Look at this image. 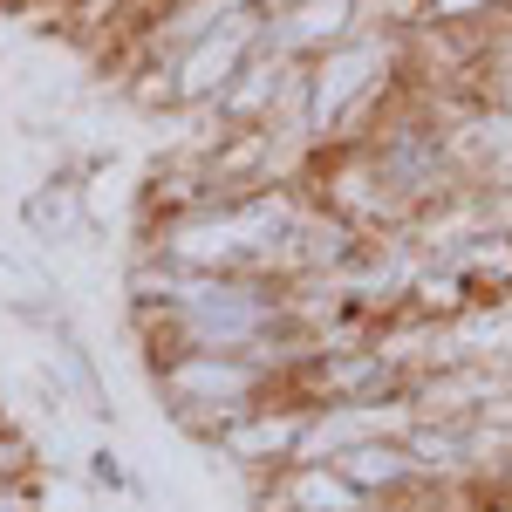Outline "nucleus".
<instances>
[{
  "label": "nucleus",
  "instance_id": "2",
  "mask_svg": "<svg viewBox=\"0 0 512 512\" xmlns=\"http://www.w3.org/2000/svg\"><path fill=\"white\" fill-rule=\"evenodd\" d=\"M301 437H308V403L301 396H260L253 410H239V417H226L219 431L205 437V458L212 465H226V472H239L246 485L253 478L280 472V465H294L301 458Z\"/></svg>",
  "mask_w": 512,
  "mask_h": 512
},
{
  "label": "nucleus",
  "instance_id": "4",
  "mask_svg": "<svg viewBox=\"0 0 512 512\" xmlns=\"http://www.w3.org/2000/svg\"><path fill=\"white\" fill-rule=\"evenodd\" d=\"M362 28H376L369 0H287V7H267L260 41L274 48L280 62H315L328 48L355 41Z\"/></svg>",
  "mask_w": 512,
  "mask_h": 512
},
{
  "label": "nucleus",
  "instance_id": "6",
  "mask_svg": "<svg viewBox=\"0 0 512 512\" xmlns=\"http://www.w3.org/2000/svg\"><path fill=\"white\" fill-rule=\"evenodd\" d=\"M287 76H294V62H280L274 48L260 41L253 55H246V69H239L226 89H219V103L205 110V117L219 123V130H260V123L274 117L280 89H287Z\"/></svg>",
  "mask_w": 512,
  "mask_h": 512
},
{
  "label": "nucleus",
  "instance_id": "3",
  "mask_svg": "<svg viewBox=\"0 0 512 512\" xmlns=\"http://www.w3.org/2000/svg\"><path fill=\"white\" fill-rule=\"evenodd\" d=\"M260 28H267V7H246L233 21H219L212 35H198L192 48H178L171 62H158L164 76V117H178V110H212L219 103V89L246 69V55L260 48Z\"/></svg>",
  "mask_w": 512,
  "mask_h": 512
},
{
  "label": "nucleus",
  "instance_id": "7",
  "mask_svg": "<svg viewBox=\"0 0 512 512\" xmlns=\"http://www.w3.org/2000/svg\"><path fill=\"white\" fill-rule=\"evenodd\" d=\"M335 472L349 478L355 492L369 499V506H383V499H403V492H431L424 472H417V458L403 451V437H376V444H355L342 458H328Z\"/></svg>",
  "mask_w": 512,
  "mask_h": 512
},
{
  "label": "nucleus",
  "instance_id": "8",
  "mask_svg": "<svg viewBox=\"0 0 512 512\" xmlns=\"http://www.w3.org/2000/svg\"><path fill=\"white\" fill-rule=\"evenodd\" d=\"M512 21V0H424L417 28H458V35H499Z\"/></svg>",
  "mask_w": 512,
  "mask_h": 512
},
{
  "label": "nucleus",
  "instance_id": "9",
  "mask_svg": "<svg viewBox=\"0 0 512 512\" xmlns=\"http://www.w3.org/2000/svg\"><path fill=\"white\" fill-rule=\"evenodd\" d=\"M82 485L89 492H110V499H137L144 485L130 478V465H123V451H110V444H89L82 451Z\"/></svg>",
  "mask_w": 512,
  "mask_h": 512
},
{
  "label": "nucleus",
  "instance_id": "1",
  "mask_svg": "<svg viewBox=\"0 0 512 512\" xmlns=\"http://www.w3.org/2000/svg\"><path fill=\"white\" fill-rule=\"evenodd\" d=\"M151 390H158V410H164V417L205 444V437L219 431L226 417L253 410L260 396H274L280 376L260 362V355L185 349V355H158V362H151Z\"/></svg>",
  "mask_w": 512,
  "mask_h": 512
},
{
  "label": "nucleus",
  "instance_id": "5",
  "mask_svg": "<svg viewBox=\"0 0 512 512\" xmlns=\"http://www.w3.org/2000/svg\"><path fill=\"white\" fill-rule=\"evenodd\" d=\"M431 267L465 287V301L472 308H506L512 301V226H492V233H472L458 239V246H444Z\"/></svg>",
  "mask_w": 512,
  "mask_h": 512
}]
</instances>
